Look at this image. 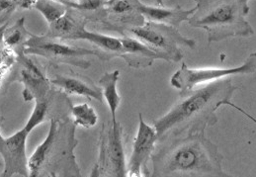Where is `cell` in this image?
<instances>
[{
  "instance_id": "obj_13",
  "label": "cell",
  "mask_w": 256,
  "mask_h": 177,
  "mask_svg": "<svg viewBox=\"0 0 256 177\" xmlns=\"http://www.w3.org/2000/svg\"><path fill=\"white\" fill-rule=\"evenodd\" d=\"M136 10L148 21L164 24L178 29L182 22L189 20L190 16L195 11V6L191 9H183L179 5L174 8H162L140 3L136 7Z\"/></svg>"
},
{
  "instance_id": "obj_27",
  "label": "cell",
  "mask_w": 256,
  "mask_h": 177,
  "mask_svg": "<svg viewBox=\"0 0 256 177\" xmlns=\"http://www.w3.org/2000/svg\"><path fill=\"white\" fill-rule=\"evenodd\" d=\"M2 166V164H0V166Z\"/></svg>"
},
{
  "instance_id": "obj_11",
  "label": "cell",
  "mask_w": 256,
  "mask_h": 177,
  "mask_svg": "<svg viewBox=\"0 0 256 177\" xmlns=\"http://www.w3.org/2000/svg\"><path fill=\"white\" fill-rule=\"evenodd\" d=\"M18 62L22 66L20 80L24 84V100L28 102L44 98L50 92V82L46 78L43 70L34 60L24 56V52L18 56Z\"/></svg>"
},
{
  "instance_id": "obj_15",
  "label": "cell",
  "mask_w": 256,
  "mask_h": 177,
  "mask_svg": "<svg viewBox=\"0 0 256 177\" xmlns=\"http://www.w3.org/2000/svg\"><path fill=\"white\" fill-rule=\"evenodd\" d=\"M120 80V72L118 70L114 72H105L99 80V86L103 98H105L110 113H111V123L116 124L117 121V111L120 107L121 96L118 91V82Z\"/></svg>"
},
{
  "instance_id": "obj_26",
  "label": "cell",
  "mask_w": 256,
  "mask_h": 177,
  "mask_svg": "<svg viewBox=\"0 0 256 177\" xmlns=\"http://www.w3.org/2000/svg\"><path fill=\"white\" fill-rule=\"evenodd\" d=\"M158 3L160 5V6H164V1L162 0H156Z\"/></svg>"
},
{
  "instance_id": "obj_5",
  "label": "cell",
  "mask_w": 256,
  "mask_h": 177,
  "mask_svg": "<svg viewBox=\"0 0 256 177\" xmlns=\"http://www.w3.org/2000/svg\"><path fill=\"white\" fill-rule=\"evenodd\" d=\"M125 35L136 38L154 52L162 54L168 62H180L183 58L182 48L194 50L196 42L186 38L174 27L164 24L146 21L142 25L132 26L126 29Z\"/></svg>"
},
{
  "instance_id": "obj_2",
  "label": "cell",
  "mask_w": 256,
  "mask_h": 177,
  "mask_svg": "<svg viewBox=\"0 0 256 177\" xmlns=\"http://www.w3.org/2000/svg\"><path fill=\"white\" fill-rule=\"evenodd\" d=\"M156 144L150 176H230L222 170V154L205 132L170 136Z\"/></svg>"
},
{
  "instance_id": "obj_24",
  "label": "cell",
  "mask_w": 256,
  "mask_h": 177,
  "mask_svg": "<svg viewBox=\"0 0 256 177\" xmlns=\"http://www.w3.org/2000/svg\"><path fill=\"white\" fill-rule=\"evenodd\" d=\"M5 30H6V26H2V27H0V42H1V40L3 39V36H4V32H5Z\"/></svg>"
},
{
  "instance_id": "obj_3",
  "label": "cell",
  "mask_w": 256,
  "mask_h": 177,
  "mask_svg": "<svg viewBox=\"0 0 256 177\" xmlns=\"http://www.w3.org/2000/svg\"><path fill=\"white\" fill-rule=\"evenodd\" d=\"M250 0H196L188 23L208 33V42L228 38L252 37L254 29L246 20Z\"/></svg>"
},
{
  "instance_id": "obj_25",
  "label": "cell",
  "mask_w": 256,
  "mask_h": 177,
  "mask_svg": "<svg viewBox=\"0 0 256 177\" xmlns=\"http://www.w3.org/2000/svg\"><path fill=\"white\" fill-rule=\"evenodd\" d=\"M5 70H6V68L0 66V86H1V82H2L3 76H4V74H5Z\"/></svg>"
},
{
  "instance_id": "obj_18",
  "label": "cell",
  "mask_w": 256,
  "mask_h": 177,
  "mask_svg": "<svg viewBox=\"0 0 256 177\" xmlns=\"http://www.w3.org/2000/svg\"><path fill=\"white\" fill-rule=\"evenodd\" d=\"M72 114L76 126L82 128H92L97 124L98 115L96 110L87 103H82L72 106Z\"/></svg>"
},
{
  "instance_id": "obj_6",
  "label": "cell",
  "mask_w": 256,
  "mask_h": 177,
  "mask_svg": "<svg viewBox=\"0 0 256 177\" xmlns=\"http://www.w3.org/2000/svg\"><path fill=\"white\" fill-rule=\"evenodd\" d=\"M127 176L124 134L120 122L102 125L99 138V158L91 176Z\"/></svg>"
},
{
  "instance_id": "obj_4",
  "label": "cell",
  "mask_w": 256,
  "mask_h": 177,
  "mask_svg": "<svg viewBox=\"0 0 256 177\" xmlns=\"http://www.w3.org/2000/svg\"><path fill=\"white\" fill-rule=\"evenodd\" d=\"M74 123L68 120L50 119L48 133L43 142L38 146L34 154L28 160L29 176H56V168H72L80 174L74 156V150L78 144L74 136Z\"/></svg>"
},
{
  "instance_id": "obj_23",
  "label": "cell",
  "mask_w": 256,
  "mask_h": 177,
  "mask_svg": "<svg viewBox=\"0 0 256 177\" xmlns=\"http://www.w3.org/2000/svg\"><path fill=\"white\" fill-rule=\"evenodd\" d=\"M125 1H127L128 3H130V4H132V5H134V7L138 6V5L142 3L140 0H125Z\"/></svg>"
},
{
  "instance_id": "obj_21",
  "label": "cell",
  "mask_w": 256,
  "mask_h": 177,
  "mask_svg": "<svg viewBox=\"0 0 256 177\" xmlns=\"http://www.w3.org/2000/svg\"><path fill=\"white\" fill-rule=\"evenodd\" d=\"M24 23L25 18L23 17L19 19L14 26L5 30L3 40L9 48L21 44H25L26 41L29 39L31 34L25 29Z\"/></svg>"
},
{
  "instance_id": "obj_20",
  "label": "cell",
  "mask_w": 256,
  "mask_h": 177,
  "mask_svg": "<svg viewBox=\"0 0 256 177\" xmlns=\"http://www.w3.org/2000/svg\"><path fill=\"white\" fill-rule=\"evenodd\" d=\"M48 94L44 98L35 100L36 104H35L34 110L24 127V129L28 133H31L36 127L43 124L44 122L46 121L48 118L50 117L48 116L50 115V101H48V99H46Z\"/></svg>"
},
{
  "instance_id": "obj_16",
  "label": "cell",
  "mask_w": 256,
  "mask_h": 177,
  "mask_svg": "<svg viewBox=\"0 0 256 177\" xmlns=\"http://www.w3.org/2000/svg\"><path fill=\"white\" fill-rule=\"evenodd\" d=\"M78 40H86L90 42L91 44H95L99 48L103 50L105 54L111 52L113 56H119L121 52H122V43L121 39L99 34V33H94L86 30V27H82L78 32L70 39V41H78ZM110 58L111 56L107 54Z\"/></svg>"
},
{
  "instance_id": "obj_1",
  "label": "cell",
  "mask_w": 256,
  "mask_h": 177,
  "mask_svg": "<svg viewBox=\"0 0 256 177\" xmlns=\"http://www.w3.org/2000/svg\"><path fill=\"white\" fill-rule=\"evenodd\" d=\"M236 90L238 88L232 84V78H224L201 88L180 94L179 101L170 110L154 122L158 142L170 136L205 132L208 127H213L218 123L216 110L222 105H230L254 120L244 109L232 103Z\"/></svg>"
},
{
  "instance_id": "obj_8",
  "label": "cell",
  "mask_w": 256,
  "mask_h": 177,
  "mask_svg": "<svg viewBox=\"0 0 256 177\" xmlns=\"http://www.w3.org/2000/svg\"><path fill=\"white\" fill-rule=\"evenodd\" d=\"M256 70V52H252L242 66L232 68H191L186 64H182V66L171 76L170 84L172 88L178 89L180 94H183L201 84H207L224 78L254 74Z\"/></svg>"
},
{
  "instance_id": "obj_22",
  "label": "cell",
  "mask_w": 256,
  "mask_h": 177,
  "mask_svg": "<svg viewBox=\"0 0 256 177\" xmlns=\"http://www.w3.org/2000/svg\"><path fill=\"white\" fill-rule=\"evenodd\" d=\"M104 7L115 15H126L136 11V7L125 0H107Z\"/></svg>"
},
{
  "instance_id": "obj_10",
  "label": "cell",
  "mask_w": 256,
  "mask_h": 177,
  "mask_svg": "<svg viewBox=\"0 0 256 177\" xmlns=\"http://www.w3.org/2000/svg\"><path fill=\"white\" fill-rule=\"evenodd\" d=\"M28 133L24 128L3 138L0 134V156L3 160L2 176H29L26 142Z\"/></svg>"
},
{
  "instance_id": "obj_17",
  "label": "cell",
  "mask_w": 256,
  "mask_h": 177,
  "mask_svg": "<svg viewBox=\"0 0 256 177\" xmlns=\"http://www.w3.org/2000/svg\"><path fill=\"white\" fill-rule=\"evenodd\" d=\"M84 26V23L78 21L76 18L70 16L66 11V13L64 16L50 24L46 37L70 41V39Z\"/></svg>"
},
{
  "instance_id": "obj_19",
  "label": "cell",
  "mask_w": 256,
  "mask_h": 177,
  "mask_svg": "<svg viewBox=\"0 0 256 177\" xmlns=\"http://www.w3.org/2000/svg\"><path fill=\"white\" fill-rule=\"evenodd\" d=\"M33 6L50 24L66 13V5L56 0H35Z\"/></svg>"
},
{
  "instance_id": "obj_14",
  "label": "cell",
  "mask_w": 256,
  "mask_h": 177,
  "mask_svg": "<svg viewBox=\"0 0 256 177\" xmlns=\"http://www.w3.org/2000/svg\"><path fill=\"white\" fill-rule=\"evenodd\" d=\"M50 84L62 89L66 94L84 96L89 99H95L99 102L103 101V95L101 88H98L94 84L86 82L78 76H56L50 80Z\"/></svg>"
},
{
  "instance_id": "obj_9",
  "label": "cell",
  "mask_w": 256,
  "mask_h": 177,
  "mask_svg": "<svg viewBox=\"0 0 256 177\" xmlns=\"http://www.w3.org/2000/svg\"><path fill=\"white\" fill-rule=\"evenodd\" d=\"M158 142L154 126L144 122L142 113L138 114V128L134 140L132 150L127 164V176H150L148 164L150 160Z\"/></svg>"
},
{
  "instance_id": "obj_7",
  "label": "cell",
  "mask_w": 256,
  "mask_h": 177,
  "mask_svg": "<svg viewBox=\"0 0 256 177\" xmlns=\"http://www.w3.org/2000/svg\"><path fill=\"white\" fill-rule=\"evenodd\" d=\"M24 46L26 48L23 50L24 54L40 56L54 62L74 64L82 68L90 66V62L86 60V56H95L102 60L110 58L109 56L99 50L64 44L46 36H35L31 34Z\"/></svg>"
},
{
  "instance_id": "obj_12",
  "label": "cell",
  "mask_w": 256,
  "mask_h": 177,
  "mask_svg": "<svg viewBox=\"0 0 256 177\" xmlns=\"http://www.w3.org/2000/svg\"><path fill=\"white\" fill-rule=\"evenodd\" d=\"M121 43L122 52L119 56L122 58L130 68H146L152 66L156 60H166L162 54L142 44L136 38L125 35L121 39Z\"/></svg>"
}]
</instances>
